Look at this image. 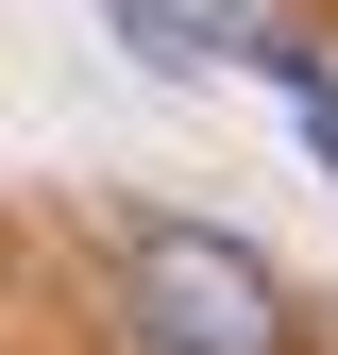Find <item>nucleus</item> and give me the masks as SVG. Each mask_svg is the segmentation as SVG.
I'll list each match as a JSON object with an SVG mask.
<instances>
[{
  "label": "nucleus",
  "instance_id": "f257e3e1",
  "mask_svg": "<svg viewBox=\"0 0 338 355\" xmlns=\"http://www.w3.org/2000/svg\"><path fill=\"white\" fill-rule=\"evenodd\" d=\"M118 322H136V355H287V271L220 220H136Z\"/></svg>",
  "mask_w": 338,
  "mask_h": 355
}]
</instances>
